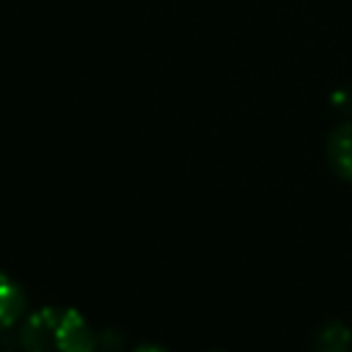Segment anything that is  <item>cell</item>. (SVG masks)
Segmentation results:
<instances>
[{"label": "cell", "mask_w": 352, "mask_h": 352, "mask_svg": "<svg viewBox=\"0 0 352 352\" xmlns=\"http://www.w3.org/2000/svg\"><path fill=\"white\" fill-rule=\"evenodd\" d=\"M19 344L25 352H96L99 336L77 308L41 305L22 319Z\"/></svg>", "instance_id": "1"}, {"label": "cell", "mask_w": 352, "mask_h": 352, "mask_svg": "<svg viewBox=\"0 0 352 352\" xmlns=\"http://www.w3.org/2000/svg\"><path fill=\"white\" fill-rule=\"evenodd\" d=\"M324 162L333 170V176L352 184V121H341L327 132Z\"/></svg>", "instance_id": "2"}, {"label": "cell", "mask_w": 352, "mask_h": 352, "mask_svg": "<svg viewBox=\"0 0 352 352\" xmlns=\"http://www.w3.org/2000/svg\"><path fill=\"white\" fill-rule=\"evenodd\" d=\"M28 294L16 278L0 270V333L19 324L28 314Z\"/></svg>", "instance_id": "3"}, {"label": "cell", "mask_w": 352, "mask_h": 352, "mask_svg": "<svg viewBox=\"0 0 352 352\" xmlns=\"http://www.w3.org/2000/svg\"><path fill=\"white\" fill-rule=\"evenodd\" d=\"M305 352H352V327L344 319L322 322L311 333Z\"/></svg>", "instance_id": "4"}, {"label": "cell", "mask_w": 352, "mask_h": 352, "mask_svg": "<svg viewBox=\"0 0 352 352\" xmlns=\"http://www.w3.org/2000/svg\"><path fill=\"white\" fill-rule=\"evenodd\" d=\"M132 352H170L165 344H157V341H143L138 346H132Z\"/></svg>", "instance_id": "5"}, {"label": "cell", "mask_w": 352, "mask_h": 352, "mask_svg": "<svg viewBox=\"0 0 352 352\" xmlns=\"http://www.w3.org/2000/svg\"><path fill=\"white\" fill-rule=\"evenodd\" d=\"M209 352H226V349H209Z\"/></svg>", "instance_id": "6"}]
</instances>
